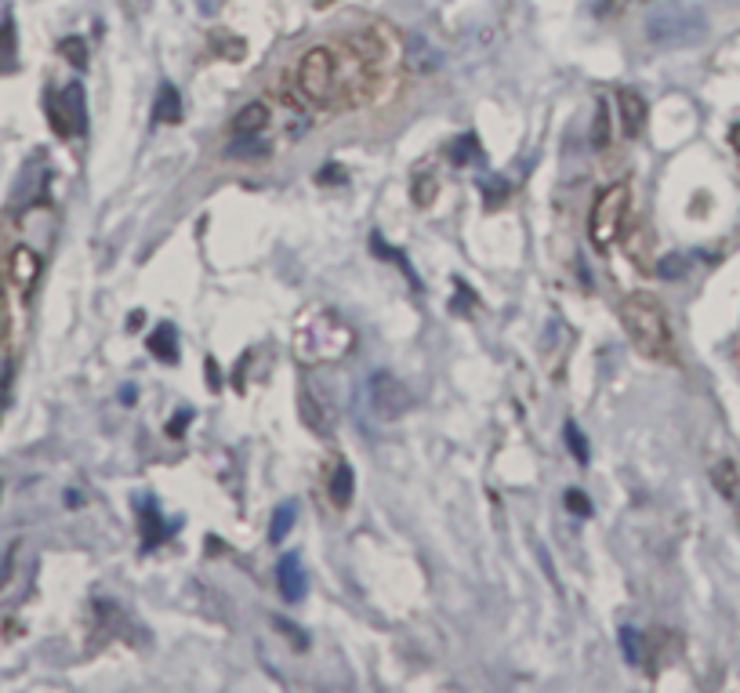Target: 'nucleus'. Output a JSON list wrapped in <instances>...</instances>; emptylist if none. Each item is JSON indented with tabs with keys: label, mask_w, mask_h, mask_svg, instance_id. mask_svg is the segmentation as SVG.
Returning a JSON list of instances; mask_svg holds the SVG:
<instances>
[{
	"label": "nucleus",
	"mask_w": 740,
	"mask_h": 693,
	"mask_svg": "<svg viewBox=\"0 0 740 693\" xmlns=\"http://www.w3.org/2000/svg\"><path fill=\"white\" fill-rule=\"evenodd\" d=\"M356 345V334L345 320H341L334 309H323V305H312L305 309V316L294 327V349H298V360L302 363H334L345 360Z\"/></svg>",
	"instance_id": "obj_1"
},
{
	"label": "nucleus",
	"mask_w": 740,
	"mask_h": 693,
	"mask_svg": "<svg viewBox=\"0 0 740 693\" xmlns=\"http://www.w3.org/2000/svg\"><path fill=\"white\" fill-rule=\"evenodd\" d=\"M621 323L646 360L675 363V334L661 302H653L650 294H628L621 302Z\"/></svg>",
	"instance_id": "obj_2"
},
{
	"label": "nucleus",
	"mask_w": 740,
	"mask_h": 693,
	"mask_svg": "<svg viewBox=\"0 0 740 693\" xmlns=\"http://www.w3.org/2000/svg\"><path fill=\"white\" fill-rule=\"evenodd\" d=\"M646 40L657 44V48H686V44H697L708 30V22L697 8L690 4H679V0H653L646 8Z\"/></svg>",
	"instance_id": "obj_3"
},
{
	"label": "nucleus",
	"mask_w": 740,
	"mask_h": 693,
	"mask_svg": "<svg viewBox=\"0 0 740 693\" xmlns=\"http://www.w3.org/2000/svg\"><path fill=\"white\" fill-rule=\"evenodd\" d=\"M298 91H302L305 102L323 109H338L341 106V91H338V51L334 48H312L298 62Z\"/></svg>",
	"instance_id": "obj_4"
},
{
	"label": "nucleus",
	"mask_w": 740,
	"mask_h": 693,
	"mask_svg": "<svg viewBox=\"0 0 740 693\" xmlns=\"http://www.w3.org/2000/svg\"><path fill=\"white\" fill-rule=\"evenodd\" d=\"M628 207H632V189L624 182H614V186L595 193L592 211H588V236H592V244L599 251L617 244V236H621L624 222H628Z\"/></svg>",
	"instance_id": "obj_5"
},
{
	"label": "nucleus",
	"mask_w": 740,
	"mask_h": 693,
	"mask_svg": "<svg viewBox=\"0 0 740 693\" xmlns=\"http://www.w3.org/2000/svg\"><path fill=\"white\" fill-rule=\"evenodd\" d=\"M367 396H370V407H374V414H378L381 421H396V418H403L410 407H414V396H410V389L392 371L370 374V378H367Z\"/></svg>",
	"instance_id": "obj_6"
},
{
	"label": "nucleus",
	"mask_w": 740,
	"mask_h": 693,
	"mask_svg": "<svg viewBox=\"0 0 740 693\" xmlns=\"http://www.w3.org/2000/svg\"><path fill=\"white\" fill-rule=\"evenodd\" d=\"M84 117H88V106H84V88L80 84H69V88L48 95V124L59 138L80 135Z\"/></svg>",
	"instance_id": "obj_7"
},
{
	"label": "nucleus",
	"mask_w": 740,
	"mask_h": 693,
	"mask_svg": "<svg viewBox=\"0 0 740 693\" xmlns=\"http://www.w3.org/2000/svg\"><path fill=\"white\" fill-rule=\"evenodd\" d=\"M40 254L33 251V247H26V244H19L15 251H11V258H8V276H11V284L19 287V294H26L30 298L33 294V287H37V280H40Z\"/></svg>",
	"instance_id": "obj_8"
},
{
	"label": "nucleus",
	"mask_w": 740,
	"mask_h": 693,
	"mask_svg": "<svg viewBox=\"0 0 740 693\" xmlns=\"http://www.w3.org/2000/svg\"><path fill=\"white\" fill-rule=\"evenodd\" d=\"M276 581H280V592H283V599H287V603H302L309 577H305L302 556H298V552H287V556L280 559V567H276Z\"/></svg>",
	"instance_id": "obj_9"
},
{
	"label": "nucleus",
	"mask_w": 740,
	"mask_h": 693,
	"mask_svg": "<svg viewBox=\"0 0 740 693\" xmlns=\"http://www.w3.org/2000/svg\"><path fill=\"white\" fill-rule=\"evenodd\" d=\"M617 109H621V127L628 138H639L646 131V117H650V109H646V98L639 95V91L632 88H621L617 91Z\"/></svg>",
	"instance_id": "obj_10"
},
{
	"label": "nucleus",
	"mask_w": 740,
	"mask_h": 693,
	"mask_svg": "<svg viewBox=\"0 0 740 693\" xmlns=\"http://www.w3.org/2000/svg\"><path fill=\"white\" fill-rule=\"evenodd\" d=\"M138 519H142V545L146 548H156L160 541H167V534H171V527L164 523V516H160V508H156V501H142V508H138Z\"/></svg>",
	"instance_id": "obj_11"
},
{
	"label": "nucleus",
	"mask_w": 740,
	"mask_h": 693,
	"mask_svg": "<svg viewBox=\"0 0 740 693\" xmlns=\"http://www.w3.org/2000/svg\"><path fill=\"white\" fill-rule=\"evenodd\" d=\"M331 501H334V508H349L352 505V498H356V472H352V465L349 461H338L334 465V472H331Z\"/></svg>",
	"instance_id": "obj_12"
},
{
	"label": "nucleus",
	"mask_w": 740,
	"mask_h": 693,
	"mask_svg": "<svg viewBox=\"0 0 740 693\" xmlns=\"http://www.w3.org/2000/svg\"><path fill=\"white\" fill-rule=\"evenodd\" d=\"M153 120L156 124H182V95L175 84H160L153 102Z\"/></svg>",
	"instance_id": "obj_13"
},
{
	"label": "nucleus",
	"mask_w": 740,
	"mask_h": 693,
	"mask_svg": "<svg viewBox=\"0 0 740 693\" xmlns=\"http://www.w3.org/2000/svg\"><path fill=\"white\" fill-rule=\"evenodd\" d=\"M149 352H153L160 363H178V331L171 323H160L153 334H149Z\"/></svg>",
	"instance_id": "obj_14"
},
{
	"label": "nucleus",
	"mask_w": 740,
	"mask_h": 693,
	"mask_svg": "<svg viewBox=\"0 0 740 693\" xmlns=\"http://www.w3.org/2000/svg\"><path fill=\"white\" fill-rule=\"evenodd\" d=\"M265 127H269V106L265 102H251L247 109H240L233 131L236 135H262Z\"/></svg>",
	"instance_id": "obj_15"
},
{
	"label": "nucleus",
	"mask_w": 740,
	"mask_h": 693,
	"mask_svg": "<svg viewBox=\"0 0 740 693\" xmlns=\"http://www.w3.org/2000/svg\"><path fill=\"white\" fill-rule=\"evenodd\" d=\"M711 479H715V487H719L730 501L740 498V476H737V465H733V461H715Z\"/></svg>",
	"instance_id": "obj_16"
},
{
	"label": "nucleus",
	"mask_w": 740,
	"mask_h": 693,
	"mask_svg": "<svg viewBox=\"0 0 740 693\" xmlns=\"http://www.w3.org/2000/svg\"><path fill=\"white\" fill-rule=\"evenodd\" d=\"M294 519H298V505H294V501H287V505H280V508H276L273 527H269V541H273V545H280L283 537L291 534Z\"/></svg>",
	"instance_id": "obj_17"
},
{
	"label": "nucleus",
	"mask_w": 740,
	"mask_h": 693,
	"mask_svg": "<svg viewBox=\"0 0 740 693\" xmlns=\"http://www.w3.org/2000/svg\"><path fill=\"white\" fill-rule=\"evenodd\" d=\"M211 48L218 51V55H225V59H233V62H240L244 59V40L240 37H233L229 30H218V33H211Z\"/></svg>",
	"instance_id": "obj_18"
},
{
	"label": "nucleus",
	"mask_w": 740,
	"mask_h": 693,
	"mask_svg": "<svg viewBox=\"0 0 740 693\" xmlns=\"http://www.w3.org/2000/svg\"><path fill=\"white\" fill-rule=\"evenodd\" d=\"M483 153H479V138L476 135H461L454 146H450V160L458 167H465V164H472V160H479Z\"/></svg>",
	"instance_id": "obj_19"
},
{
	"label": "nucleus",
	"mask_w": 740,
	"mask_h": 693,
	"mask_svg": "<svg viewBox=\"0 0 740 693\" xmlns=\"http://www.w3.org/2000/svg\"><path fill=\"white\" fill-rule=\"evenodd\" d=\"M410 196H414V204H418V207H429L432 200L439 196L436 175H418V178H414V189H410Z\"/></svg>",
	"instance_id": "obj_20"
},
{
	"label": "nucleus",
	"mask_w": 740,
	"mask_h": 693,
	"mask_svg": "<svg viewBox=\"0 0 740 693\" xmlns=\"http://www.w3.org/2000/svg\"><path fill=\"white\" fill-rule=\"evenodd\" d=\"M370 251H374V254H381V258H392V262H396V265H400V269H403V273H407V280H410V284L418 287V276L410 273L407 254H403V251H392V247H385V240H381V236H370Z\"/></svg>",
	"instance_id": "obj_21"
},
{
	"label": "nucleus",
	"mask_w": 740,
	"mask_h": 693,
	"mask_svg": "<svg viewBox=\"0 0 740 693\" xmlns=\"http://www.w3.org/2000/svg\"><path fill=\"white\" fill-rule=\"evenodd\" d=\"M11 62H15V26H11V19L0 22V69H11Z\"/></svg>",
	"instance_id": "obj_22"
},
{
	"label": "nucleus",
	"mask_w": 740,
	"mask_h": 693,
	"mask_svg": "<svg viewBox=\"0 0 740 693\" xmlns=\"http://www.w3.org/2000/svg\"><path fill=\"white\" fill-rule=\"evenodd\" d=\"M59 51H62V55H66L69 62H73V66H84V62H88V44H84V40H80V37H66V40H59Z\"/></svg>",
	"instance_id": "obj_23"
},
{
	"label": "nucleus",
	"mask_w": 740,
	"mask_h": 693,
	"mask_svg": "<svg viewBox=\"0 0 740 693\" xmlns=\"http://www.w3.org/2000/svg\"><path fill=\"white\" fill-rule=\"evenodd\" d=\"M566 443H570V450H574V458L581 461V465H588V443H585V432L577 429L574 421H566Z\"/></svg>",
	"instance_id": "obj_24"
},
{
	"label": "nucleus",
	"mask_w": 740,
	"mask_h": 693,
	"mask_svg": "<svg viewBox=\"0 0 740 693\" xmlns=\"http://www.w3.org/2000/svg\"><path fill=\"white\" fill-rule=\"evenodd\" d=\"M606 142H610V117H606V106L599 102V109H595V127H592V146L603 149Z\"/></svg>",
	"instance_id": "obj_25"
},
{
	"label": "nucleus",
	"mask_w": 740,
	"mask_h": 693,
	"mask_svg": "<svg viewBox=\"0 0 740 693\" xmlns=\"http://www.w3.org/2000/svg\"><path fill=\"white\" fill-rule=\"evenodd\" d=\"M566 508H570L574 516H592V501H588L581 490H566Z\"/></svg>",
	"instance_id": "obj_26"
},
{
	"label": "nucleus",
	"mask_w": 740,
	"mask_h": 693,
	"mask_svg": "<svg viewBox=\"0 0 740 693\" xmlns=\"http://www.w3.org/2000/svg\"><path fill=\"white\" fill-rule=\"evenodd\" d=\"M276 628L291 635V639H294V650H305V646H309V635H305L298 625H291V621H283V617H276Z\"/></svg>",
	"instance_id": "obj_27"
},
{
	"label": "nucleus",
	"mask_w": 740,
	"mask_h": 693,
	"mask_svg": "<svg viewBox=\"0 0 740 693\" xmlns=\"http://www.w3.org/2000/svg\"><path fill=\"white\" fill-rule=\"evenodd\" d=\"M628 4H632V0H595V11L606 15V19H614V15H621Z\"/></svg>",
	"instance_id": "obj_28"
},
{
	"label": "nucleus",
	"mask_w": 740,
	"mask_h": 693,
	"mask_svg": "<svg viewBox=\"0 0 740 693\" xmlns=\"http://www.w3.org/2000/svg\"><path fill=\"white\" fill-rule=\"evenodd\" d=\"M621 639H624V654H628V661H639V632H632V628H624L621 632Z\"/></svg>",
	"instance_id": "obj_29"
},
{
	"label": "nucleus",
	"mask_w": 740,
	"mask_h": 693,
	"mask_svg": "<svg viewBox=\"0 0 740 693\" xmlns=\"http://www.w3.org/2000/svg\"><path fill=\"white\" fill-rule=\"evenodd\" d=\"M11 567H15V545H11L8 552L0 556V588H4V581L11 577Z\"/></svg>",
	"instance_id": "obj_30"
},
{
	"label": "nucleus",
	"mask_w": 740,
	"mask_h": 693,
	"mask_svg": "<svg viewBox=\"0 0 740 693\" xmlns=\"http://www.w3.org/2000/svg\"><path fill=\"white\" fill-rule=\"evenodd\" d=\"M320 182H323V186H334V182H345V171H341V167H323V171H320Z\"/></svg>",
	"instance_id": "obj_31"
},
{
	"label": "nucleus",
	"mask_w": 740,
	"mask_h": 693,
	"mask_svg": "<svg viewBox=\"0 0 740 693\" xmlns=\"http://www.w3.org/2000/svg\"><path fill=\"white\" fill-rule=\"evenodd\" d=\"M8 323H11V316H8V298H4V287H0V342H4V334H8Z\"/></svg>",
	"instance_id": "obj_32"
},
{
	"label": "nucleus",
	"mask_w": 740,
	"mask_h": 693,
	"mask_svg": "<svg viewBox=\"0 0 740 693\" xmlns=\"http://www.w3.org/2000/svg\"><path fill=\"white\" fill-rule=\"evenodd\" d=\"M189 418H193V414H189V410H182V414H178V418L167 425V432H171V436H182V429L189 425Z\"/></svg>",
	"instance_id": "obj_33"
},
{
	"label": "nucleus",
	"mask_w": 740,
	"mask_h": 693,
	"mask_svg": "<svg viewBox=\"0 0 740 693\" xmlns=\"http://www.w3.org/2000/svg\"><path fill=\"white\" fill-rule=\"evenodd\" d=\"M207 378H211V389H222V378H218V363L215 360H207Z\"/></svg>",
	"instance_id": "obj_34"
},
{
	"label": "nucleus",
	"mask_w": 740,
	"mask_h": 693,
	"mask_svg": "<svg viewBox=\"0 0 740 693\" xmlns=\"http://www.w3.org/2000/svg\"><path fill=\"white\" fill-rule=\"evenodd\" d=\"M196 4H200V11H204V15H215V11H218V0H196Z\"/></svg>",
	"instance_id": "obj_35"
},
{
	"label": "nucleus",
	"mask_w": 740,
	"mask_h": 693,
	"mask_svg": "<svg viewBox=\"0 0 740 693\" xmlns=\"http://www.w3.org/2000/svg\"><path fill=\"white\" fill-rule=\"evenodd\" d=\"M730 146L740 153V124H737V127H730Z\"/></svg>",
	"instance_id": "obj_36"
},
{
	"label": "nucleus",
	"mask_w": 740,
	"mask_h": 693,
	"mask_svg": "<svg viewBox=\"0 0 740 693\" xmlns=\"http://www.w3.org/2000/svg\"><path fill=\"white\" fill-rule=\"evenodd\" d=\"M323 4H327V0H323Z\"/></svg>",
	"instance_id": "obj_37"
}]
</instances>
